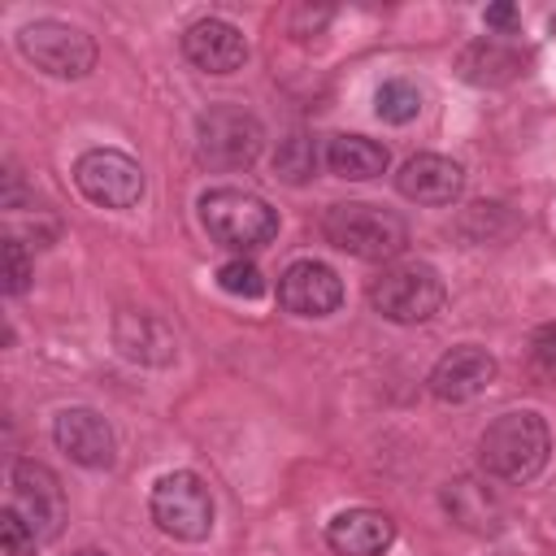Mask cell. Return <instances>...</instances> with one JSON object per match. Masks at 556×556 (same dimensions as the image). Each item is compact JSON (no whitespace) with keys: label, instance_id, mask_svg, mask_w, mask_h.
Returning <instances> with one entry per match:
<instances>
[{"label":"cell","instance_id":"23","mask_svg":"<svg viewBox=\"0 0 556 556\" xmlns=\"http://www.w3.org/2000/svg\"><path fill=\"white\" fill-rule=\"evenodd\" d=\"M217 287L226 291V295H243V300H261L265 295V274L252 265V261H226L222 269H217Z\"/></svg>","mask_w":556,"mask_h":556},{"label":"cell","instance_id":"7","mask_svg":"<svg viewBox=\"0 0 556 556\" xmlns=\"http://www.w3.org/2000/svg\"><path fill=\"white\" fill-rule=\"evenodd\" d=\"M17 52L52 78H87L96 70V39L56 17L26 22L17 30Z\"/></svg>","mask_w":556,"mask_h":556},{"label":"cell","instance_id":"12","mask_svg":"<svg viewBox=\"0 0 556 556\" xmlns=\"http://www.w3.org/2000/svg\"><path fill=\"white\" fill-rule=\"evenodd\" d=\"M495 374H500V365H495V356L486 352V348H478V343H460V348H452V352H443L439 361H434V369H430V395L434 400H443V404H465V400H473V395H482L491 382H495Z\"/></svg>","mask_w":556,"mask_h":556},{"label":"cell","instance_id":"27","mask_svg":"<svg viewBox=\"0 0 556 556\" xmlns=\"http://www.w3.org/2000/svg\"><path fill=\"white\" fill-rule=\"evenodd\" d=\"M70 556H109V552H100V547H78V552H70Z\"/></svg>","mask_w":556,"mask_h":556},{"label":"cell","instance_id":"2","mask_svg":"<svg viewBox=\"0 0 556 556\" xmlns=\"http://www.w3.org/2000/svg\"><path fill=\"white\" fill-rule=\"evenodd\" d=\"M321 235L361 261H391L408 248V222L391 208L365 204V200H348V204H330L321 217Z\"/></svg>","mask_w":556,"mask_h":556},{"label":"cell","instance_id":"1","mask_svg":"<svg viewBox=\"0 0 556 556\" xmlns=\"http://www.w3.org/2000/svg\"><path fill=\"white\" fill-rule=\"evenodd\" d=\"M552 456V430L534 408L500 413L478 434V465L495 482H530Z\"/></svg>","mask_w":556,"mask_h":556},{"label":"cell","instance_id":"18","mask_svg":"<svg viewBox=\"0 0 556 556\" xmlns=\"http://www.w3.org/2000/svg\"><path fill=\"white\" fill-rule=\"evenodd\" d=\"M113 343L126 361H139V365H169L178 356L174 330L156 313H122L113 321Z\"/></svg>","mask_w":556,"mask_h":556},{"label":"cell","instance_id":"24","mask_svg":"<svg viewBox=\"0 0 556 556\" xmlns=\"http://www.w3.org/2000/svg\"><path fill=\"white\" fill-rule=\"evenodd\" d=\"M0 543H4V552L9 556H35V547H39V534L4 504L0 508Z\"/></svg>","mask_w":556,"mask_h":556},{"label":"cell","instance_id":"26","mask_svg":"<svg viewBox=\"0 0 556 556\" xmlns=\"http://www.w3.org/2000/svg\"><path fill=\"white\" fill-rule=\"evenodd\" d=\"M482 22H486L491 30H504V35H517V26H521V13H517L513 4H491V9L482 13Z\"/></svg>","mask_w":556,"mask_h":556},{"label":"cell","instance_id":"11","mask_svg":"<svg viewBox=\"0 0 556 556\" xmlns=\"http://www.w3.org/2000/svg\"><path fill=\"white\" fill-rule=\"evenodd\" d=\"M278 304L291 317H330L343 304V282L326 261H291L278 274Z\"/></svg>","mask_w":556,"mask_h":556},{"label":"cell","instance_id":"16","mask_svg":"<svg viewBox=\"0 0 556 556\" xmlns=\"http://www.w3.org/2000/svg\"><path fill=\"white\" fill-rule=\"evenodd\" d=\"M326 543L334 556H382L395 543V521L378 508H343L326 521Z\"/></svg>","mask_w":556,"mask_h":556},{"label":"cell","instance_id":"19","mask_svg":"<svg viewBox=\"0 0 556 556\" xmlns=\"http://www.w3.org/2000/svg\"><path fill=\"white\" fill-rule=\"evenodd\" d=\"M326 165H330V174H339L348 182H369L387 169V148L365 135H330Z\"/></svg>","mask_w":556,"mask_h":556},{"label":"cell","instance_id":"25","mask_svg":"<svg viewBox=\"0 0 556 556\" xmlns=\"http://www.w3.org/2000/svg\"><path fill=\"white\" fill-rule=\"evenodd\" d=\"M4 261H9L4 291H9V295H22V291H26V282H30V261H26V248H22V239H17V235H9V239H4Z\"/></svg>","mask_w":556,"mask_h":556},{"label":"cell","instance_id":"6","mask_svg":"<svg viewBox=\"0 0 556 556\" xmlns=\"http://www.w3.org/2000/svg\"><path fill=\"white\" fill-rule=\"evenodd\" d=\"M265 130L239 104H213L195 122V156L208 169H243L261 156Z\"/></svg>","mask_w":556,"mask_h":556},{"label":"cell","instance_id":"8","mask_svg":"<svg viewBox=\"0 0 556 556\" xmlns=\"http://www.w3.org/2000/svg\"><path fill=\"white\" fill-rule=\"evenodd\" d=\"M74 187L100 208H135L143 195V169L122 148H87L74 161Z\"/></svg>","mask_w":556,"mask_h":556},{"label":"cell","instance_id":"13","mask_svg":"<svg viewBox=\"0 0 556 556\" xmlns=\"http://www.w3.org/2000/svg\"><path fill=\"white\" fill-rule=\"evenodd\" d=\"M182 56L204 74H235L248 61V39L226 17H195L182 30Z\"/></svg>","mask_w":556,"mask_h":556},{"label":"cell","instance_id":"9","mask_svg":"<svg viewBox=\"0 0 556 556\" xmlns=\"http://www.w3.org/2000/svg\"><path fill=\"white\" fill-rule=\"evenodd\" d=\"M9 486H13L9 508L39 534V543L56 539L61 526H65V491H61L56 473H52L43 460L22 456V460H13V469H9Z\"/></svg>","mask_w":556,"mask_h":556},{"label":"cell","instance_id":"5","mask_svg":"<svg viewBox=\"0 0 556 556\" xmlns=\"http://www.w3.org/2000/svg\"><path fill=\"white\" fill-rule=\"evenodd\" d=\"M369 304H374V313H382V317L395 321V326L430 321V317L443 308V278H439V269L426 265V261L391 265V269H382V274L369 282Z\"/></svg>","mask_w":556,"mask_h":556},{"label":"cell","instance_id":"22","mask_svg":"<svg viewBox=\"0 0 556 556\" xmlns=\"http://www.w3.org/2000/svg\"><path fill=\"white\" fill-rule=\"evenodd\" d=\"M526 374L534 382H556V321L534 326V334L526 339Z\"/></svg>","mask_w":556,"mask_h":556},{"label":"cell","instance_id":"17","mask_svg":"<svg viewBox=\"0 0 556 556\" xmlns=\"http://www.w3.org/2000/svg\"><path fill=\"white\" fill-rule=\"evenodd\" d=\"M526 52L500 35H486V39H473L465 52H460V78L473 83V87H504V83H517L526 74Z\"/></svg>","mask_w":556,"mask_h":556},{"label":"cell","instance_id":"10","mask_svg":"<svg viewBox=\"0 0 556 556\" xmlns=\"http://www.w3.org/2000/svg\"><path fill=\"white\" fill-rule=\"evenodd\" d=\"M52 439L83 469H113L117 460V434L96 408H83V404L61 408L52 417Z\"/></svg>","mask_w":556,"mask_h":556},{"label":"cell","instance_id":"4","mask_svg":"<svg viewBox=\"0 0 556 556\" xmlns=\"http://www.w3.org/2000/svg\"><path fill=\"white\" fill-rule=\"evenodd\" d=\"M148 513H152L156 530L169 534V539H178V543H204L213 534V491L191 469L161 473L152 482Z\"/></svg>","mask_w":556,"mask_h":556},{"label":"cell","instance_id":"28","mask_svg":"<svg viewBox=\"0 0 556 556\" xmlns=\"http://www.w3.org/2000/svg\"><path fill=\"white\" fill-rule=\"evenodd\" d=\"M552 35H556V17H552Z\"/></svg>","mask_w":556,"mask_h":556},{"label":"cell","instance_id":"3","mask_svg":"<svg viewBox=\"0 0 556 556\" xmlns=\"http://www.w3.org/2000/svg\"><path fill=\"white\" fill-rule=\"evenodd\" d=\"M195 208L204 235L230 252H256L278 235V213L261 195L239 187H208Z\"/></svg>","mask_w":556,"mask_h":556},{"label":"cell","instance_id":"20","mask_svg":"<svg viewBox=\"0 0 556 556\" xmlns=\"http://www.w3.org/2000/svg\"><path fill=\"white\" fill-rule=\"evenodd\" d=\"M374 113H378L382 122H391V126L413 122V117L421 113V91H417V83H413V78H387V83H378V91H374Z\"/></svg>","mask_w":556,"mask_h":556},{"label":"cell","instance_id":"21","mask_svg":"<svg viewBox=\"0 0 556 556\" xmlns=\"http://www.w3.org/2000/svg\"><path fill=\"white\" fill-rule=\"evenodd\" d=\"M274 169H278V178L291 182V187L308 182L313 169H317V148H313V139H308V135H287V139L278 143V152H274Z\"/></svg>","mask_w":556,"mask_h":556},{"label":"cell","instance_id":"14","mask_svg":"<svg viewBox=\"0 0 556 556\" xmlns=\"http://www.w3.org/2000/svg\"><path fill=\"white\" fill-rule=\"evenodd\" d=\"M395 187H400L404 200H417V204H452L465 191V169L452 156L417 152L400 165Z\"/></svg>","mask_w":556,"mask_h":556},{"label":"cell","instance_id":"15","mask_svg":"<svg viewBox=\"0 0 556 556\" xmlns=\"http://www.w3.org/2000/svg\"><path fill=\"white\" fill-rule=\"evenodd\" d=\"M443 508L469 534H500L508 526V500L482 478H456L443 491Z\"/></svg>","mask_w":556,"mask_h":556}]
</instances>
